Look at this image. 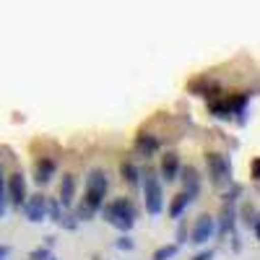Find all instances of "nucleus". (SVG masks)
<instances>
[{
    "instance_id": "f257e3e1",
    "label": "nucleus",
    "mask_w": 260,
    "mask_h": 260,
    "mask_svg": "<svg viewBox=\"0 0 260 260\" xmlns=\"http://www.w3.org/2000/svg\"><path fill=\"white\" fill-rule=\"evenodd\" d=\"M99 211L104 213L107 224H112L120 232H130V229H133V224H136V208H133V203H130L127 198H117L112 203L102 206Z\"/></svg>"
},
{
    "instance_id": "f03ea898",
    "label": "nucleus",
    "mask_w": 260,
    "mask_h": 260,
    "mask_svg": "<svg viewBox=\"0 0 260 260\" xmlns=\"http://www.w3.org/2000/svg\"><path fill=\"white\" fill-rule=\"evenodd\" d=\"M104 195H107V175L102 169H91L86 177V195H83V206H89L94 213L104 206Z\"/></svg>"
},
{
    "instance_id": "7ed1b4c3",
    "label": "nucleus",
    "mask_w": 260,
    "mask_h": 260,
    "mask_svg": "<svg viewBox=\"0 0 260 260\" xmlns=\"http://www.w3.org/2000/svg\"><path fill=\"white\" fill-rule=\"evenodd\" d=\"M141 185H143V203H146V213L151 216H159L164 208V192H161V182L154 172H146L141 175Z\"/></svg>"
},
{
    "instance_id": "20e7f679",
    "label": "nucleus",
    "mask_w": 260,
    "mask_h": 260,
    "mask_svg": "<svg viewBox=\"0 0 260 260\" xmlns=\"http://www.w3.org/2000/svg\"><path fill=\"white\" fill-rule=\"evenodd\" d=\"M206 164H208V175H211V182L216 187H224L232 182V164L224 154H216V151H211V154H206Z\"/></svg>"
},
{
    "instance_id": "39448f33",
    "label": "nucleus",
    "mask_w": 260,
    "mask_h": 260,
    "mask_svg": "<svg viewBox=\"0 0 260 260\" xmlns=\"http://www.w3.org/2000/svg\"><path fill=\"white\" fill-rule=\"evenodd\" d=\"M26 198H29V195H26V180H24L21 172H13L11 180H8V201L21 208Z\"/></svg>"
},
{
    "instance_id": "423d86ee",
    "label": "nucleus",
    "mask_w": 260,
    "mask_h": 260,
    "mask_svg": "<svg viewBox=\"0 0 260 260\" xmlns=\"http://www.w3.org/2000/svg\"><path fill=\"white\" fill-rule=\"evenodd\" d=\"M24 213H26L29 221L39 224L47 216V198L45 195H31V198H26L24 201Z\"/></svg>"
},
{
    "instance_id": "0eeeda50",
    "label": "nucleus",
    "mask_w": 260,
    "mask_h": 260,
    "mask_svg": "<svg viewBox=\"0 0 260 260\" xmlns=\"http://www.w3.org/2000/svg\"><path fill=\"white\" fill-rule=\"evenodd\" d=\"M216 232V219H211V216H201L198 221H195V229H192V237L190 242L192 245H206L211 237Z\"/></svg>"
},
{
    "instance_id": "6e6552de",
    "label": "nucleus",
    "mask_w": 260,
    "mask_h": 260,
    "mask_svg": "<svg viewBox=\"0 0 260 260\" xmlns=\"http://www.w3.org/2000/svg\"><path fill=\"white\" fill-rule=\"evenodd\" d=\"M55 169H57V164L52 159H47V156L37 159V164H34V180L39 185H47L52 180V175H55Z\"/></svg>"
},
{
    "instance_id": "1a4fd4ad",
    "label": "nucleus",
    "mask_w": 260,
    "mask_h": 260,
    "mask_svg": "<svg viewBox=\"0 0 260 260\" xmlns=\"http://www.w3.org/2000/svg\"><path fill=\"white\" fill-rule=\"evenodd\" d=\"M182 185H185V192L190 195V201H195V195H198V190H201L198 169H195V167H185L182 169Z\"/></svg>"
},
{
    "instance_id": "9d476101",
    "label": "nucleus",
    "mask_w": 260,
    "mask_h": 260,
    "mask_svg": "<svg viewBox=\"0 0 260 260\" xmlns=\"http://www.w3.org/2000/svg\"><path fill=\"white\" fill-rule=\"evenodd\" d=\"M136 151L141 156H151V154H156L159 151V138L156 136H151V133H141L136 138Z\"/></svg>"
},
{
    "instance_id": "9b49d317",
    "label": "nucleus",
    "mask_w": 260,
    "mask_h": 260,
    "mask_svg": "<svg viewBox=\"0 0 260 260\" xmlns=\"http://www.w3.org/2000/svg\"><path fill=\"white\" fill-rule=\"evenodd\" d=\"M177 175H180V159H177V154H167L161 159V177L167 182H175Z\"/></svg>"
},
{
    "instance_id": "f8f14e48",
    "label": "nucleus",
    "mask_w": 260,
    "mask_h": 260,
    "mask_svg": "<svg viewBox=\"0 0 260 260\" xmlns=\"http://www.w3.org/2000/svg\"><path fill=\"white\" fill-rule=\"evenodd\" d=\"M73 195H76V177L73 175H62V182H60V206L68 208L73 203Z\"/></svg>"
},
{
    "instance_id": "ddd939ff",
    "label": "nucleus",
    "mask_w": 260,
    "mask_h": 260,
    "mask_svg": "<svg viewBox=\"0 0 260 260\" xmlns=\"http://www.w3.org/2000/svg\"><path fill=\"white\" fill-rule=\"evenodd\" d=\"M234 221H237V211H234L232 201H226V203H224V208H221V224H219V234H221V237H226L229 232H234Z\"/></svg>"
},
{
    "instance_id": "4468645a",
    "label": "nucleus",
    "mask_w": 260,
    "mask_h": 260,
    "mask_svg": "<svg viewBox=\"0 0 260 260\" xmlns=\"http://www.w3.org/2000/svg\"><path fill=\"white\" fill-rule=\"evenodd\" d=\"M120 175H122V180L127 182V185H141V172H138V167L133 164V161H122L120 164Z\"/></svg>"
},
{
    "instance_id": "2eb2a0df",
    "label": "nucleus",
    "mask_w": 260,
    "mask_h": 260,
    "mask_svg": "<svg viewBox=\"0 0 260 260\" xmlns=\"http://www.w3.org/2000/svg\"><path fill=\"white\" fill-rule=\"evenodd\" d=\"M187 206H190V195L182 190L180 195H175V201H172V206H169V216H172V219H180Z\"/></svg>"
},
{
    "instance_id": "dca6fc26",
    "label": "nucleus",
    "mask_w": 260,
    "mask_h": 260,
    "mask_svg": "<svg viewBox=\"0 0 260 260\" xmlns=\"http://www.w3.org/2000/svg\"><path fill=\"white\" fill-rule=\"evenodd\" d=\"M177 250H180V245H164V247H159L154 252V257H151V260H172V257L177 255Z\"/></svg>"
},
{
    "instance_id": "f3484780",
    "label": "nucleus",
    "mask_w": 260,
    "mask_h": 260,
    "mask_svg": "<svg viewBox=\"0 0 260 260\" xmlns=\"http://www.w3.org/2000/svg\"><path fill=\"white\" fill-rule=\"evenodd\" d=\"M47 213L52 216V221H55V224H60V219H62V213H65V211H60V201H52V203H47Z\"/></svg>"
},
{
    "instance_id": "a211bd4d",
    "label": "nucleus",
    "mask_w": 260,
    "mask_h": 260,
    "mask_svg": "<svg viewBox=\"0 0 260 260\" xmlns=\"http://www.w3.org/2000/svg\"><path fill=\"white\" fill-rule=\"evenodd\" d=\"M6 216V177L0 172V219Z\"/></svg>"
},
{
    "instance_id": "6ab92c4d",
    "label": "nucleus",
    "mask_w": 260,
    "mask_h": 260,
    "mask_svg": "<svg viewBox=\"0 0 260 260\" xmlns=\"http://www.w3.org/2000/svg\"><path fill=\"white\" fill-rule=\"evenodd\" d=\"M47 257H50V250L47 247H39V250H34L29 255V260H47Z\"/></svg>"
},
{
    "instance_id": "aec40b11",
    "label": "nucleus",
    "mask_w": 260,
    "mask_h": 260,
    "mask_svg": "<svg viewBox=\"0 0 260 260\" xmlns=\"http://www.w3.org/2000/svg\"><path fill=\"white\" fill-rule=\"evenodd\" d=\"M117 247H120V250H133V240H130V237H120Z\"/></svg>"
},
{
    "instance_id": "412c9836",
    "label": "nucleus",
    "mask_w": 260,
    "mask_h": 260,
    "mask_svg": "<svg viewBox=\"0 0 260 260\" xmlns=\"http://www.w3.org/2000/svg\"><path fill=\"white\" fill-rule=\"evenodd\" d=\"M187 237V229H185V224H180V229H177V245H182V242H187L185 240Z\"/></svg>"
},
{
    "instance_id": "4be33fe9",
    "label": "nucleus",
    "mask_w": 260,
    "mask_h": 260,
    "mask_svg": "<svg viewBox=\"0 0 260 260\" xmlns=\"http://www.w3.org/2000/svg\"><path fill=\"white\" fill-rule=\"evenodd\" d=\"M192 260H213V250H203L201 255H195Z\"/></svg>"
},
{
    "instance_id": "5701e85b",
    "label": "nucleus",
    "mask_w": 260,
    "mask_h": 260,
    "mask_svg": "<svg viewBox=\"0 0 260 260\" xmlns=\"http://www.w3.org/2000/svg\"><path fill=\"white\" fill-rule=\"evenodd\" d=\"M252 180H260V159L252 161Z\"/></svg>"
},
{
    "instance_id": "b1692460",
    "label": "nucleus",
    "mask_w": 260,
    "mask_h": 260,
    "mask_svg": "<svg viewBox=\"0 0 260 260\" xmlns=\"http://www.w3.org/2000/svg\"><path fill=\"white\" fill-rule=\"evenodd\" d=\"M8 255H11V247L8 245H0V260H6Z\"/></svg>"
},
{
    "instance_id": "393cba45",
    "label": "nucleus",
    "mask_w": 260,
    "mask_h": 260,
    "mask_svg": "<svg viewBox=\"0 0 260 260\" xmlns=\"http://www.w3.org/2000/svg\"><path fill=\"white\" fill-rule=\"evenodd\" d=\"M252 229H255V234H257V240H260V216L252 221Z\"/></svg>"
},
{
    "instance_id": "a878e982",
    "label": "nucleus",
    "mask_w": 260,
    "mask_h": 260,
    "mask_svg": "<svg viewBox=\"0 0 260 260\" xmlns=\"http://www.w3.org/2000/svg\"><path fill=\"white\" fill-rule=\"evenodd\" d=\"M47 260H55V257H47Z\"/></svg>"
}]
</instances>
